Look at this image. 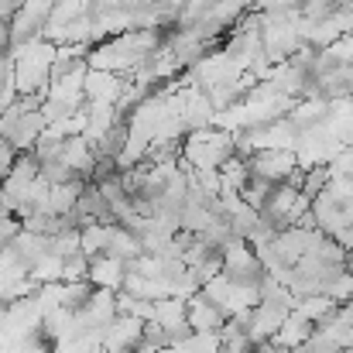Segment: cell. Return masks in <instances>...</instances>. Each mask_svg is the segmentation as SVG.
I'll return each mask as SVG.
<instances>
[{
  "instance_id": "obj_1",
  "label": "cell",
  "mask_w": 353,
  "mask_h": 353,
  "mask_svg": "<svg viewBox=\"0 0 353 353\" xmlns=\"http://www.w3.org/2000/svg\"><path fill=\"white\" fill-rule=\"evenodd\" d=\"M347 274L353 278V250H347Z\"/></svg>"
}]
</instances>
